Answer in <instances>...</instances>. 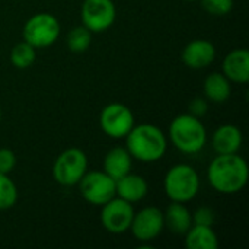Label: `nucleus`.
Segmentation results:
<instances>
[{"label": "nucleus", "mask_w": 249, "mask_h": 249, "mask_svg": "<svg viewBox=\"0 0 249 249\" xmlns=\"http://www.w3.org/2000/svg\"><path fill=\"white\" fill-rule=\"evenodd\" d=\"M249 169L247 160L238 153L219 155L207 169L210 185L222 194H236L248 182Z\"/></svg>", "instance_id": "obj_1"}, {"label": "nucleus", "mask_w": 249, "mask_h": 249, "mask_svg": "<svg viewBox=\"0 0 249 249\" xmlns=\"http://www.w3.org/2000/svg\"><path fill=\"white\" fill-rule=\"evenodd\" d=\"M127 150L140 162H156L165 156L168 140L165 133L153 124L134 125L125 136Z\"/></svg>", "instance_id": "obj_2"}, {"label": "nucleus", "mask_w": 249, "mask_h": 249, "mask_svg": "<svg viewBox=\"0 0 249 249\" xmlns=\"http://www.w3.org/2000/svg\"><path fill=\"white\" fill-rule=\"evenodd\" d=\"M169 139L182 153H198L207 142V131L200 118L191 114L177 115L169 125Z\"/></svg>", "instance_id": "obj_3"}, {"label": "nucleus", "mask_w": 249, "mask_h": 249, "mask_svg": "<svg viewBox=\"0 0 249 249\" xmlns=\"http://www.w3.org/2000/svg\"><path fill=\"white\" fill-rule=\"evenodd\" d=\"M163 187L166 196L172 201L187 203L197 196L200 190V177L190 165H175L166 172Z\"/></svg>", "instance_id": "obj_4"}, {"label": "nucleus", "mask_w": 249, "mask_h": 249, "mask_svg": "<svg viewBox=\"0 0 249 249\" xmlns=\"http://www.w3.org/2000/svg\"><path fill=\"white\" fill-rule=\"evenodd\" d=\"M58 19L47 12L31 16L23 26V41L35 48H45L53 45L60 36Z\"/></svg>", "instance_id": "obj_5"}, {"label": "nucleus", "mask_w": 249, "mask_h": 249, "mask_svg": "<svg viewBox=\"0 0 249 249\" xmlns=\"http://www.w3.org/2000/svg\"><path fill=\"white\" fill-rule=\"evenodd\" d=\"M88 169V158L83 150L71 147L61 152L53 168L54 179L63 187H73L79 184Z\"/></svg>", "instance_id": "obj_6"}, {"label": "nucleus", "mask_w": 249, "mask_h": 249, "mask_svg": "<svg viewBox=\"0 0 249 249\" xmlns=\"http://www.w3.org/2000/svg\"><path fill=\"white\" fill-rule=\"evenodd\" d=\"M82 197L92 206H104L115 197V179L104 171L86 172L79 181Z\"/></svg>", "instance_id": "obj_7"}, {"label": "nucleus", "mask_w": 249, "mask_h": 249, "mask_svg": "<svg viewBox=\"0 0 249 249\" xmlns=\"http://www.w3.org/2000/svg\"><path fill=\"white\" fill-rule=\"evenodd\" d=\"M99 124L108 137L123 139L134 127V115L128 107L114 102L104 107L99 115Z\"/></svg>", "instance_id": "obj_8"}, {"label": "nucleus", "mask_w": 249, "mask_h": 249, "mask_svg": "<svg viewBox=\"0 0 249 249\" xmlns=\"http://www.w3.org/2000/svg\"><path fill=\"white\" fill-rule=\"evenodd\" d=\"M117 16L112 0H85L80 9V18L85 28L90 32H104L109 29Z\"/></svg>", "instance_id": "obj_9"}, {"label": "nucleus", "mask_w": 249, "mask_h": 249, "mask_svg": "<svg viewBox=\"0 0 249 249\" xmlns=\"http://www.w3.org/2000/svg\"><path fill=\"white\" fill-rule=\"evenodd\" d=\"M133 216V204L120 197H114L102 206L101 222L105 231L111 233H124L130 229Z\"/></svg>", "instance_id": "obj_10"}, {"label": "nucleus", "mask_w": 249, "mask_h": 249, "mask_svg": "<svg viewBox=\"0 0 249 249\" xmlns=\"http://www.w3.org/2000/svg\"><path fill=\"white\" fill-rule=\"evenodd\" d=\"M165 228L163 212L156 207H144L134 213L130 226L131 233L140 242H150L156 239Z\"/></svg>", "instance_id": "obj_11"}, {"label": "nucleus", "mask_w": 249, "mask_h": 249, "mask_svg": "<svg viewBox=\"0 0 249 249\" xmlns=\"http://www.w3.org/2000/svg\"><path fill=\"white\" fill-rule=\"evenodd\" d=\"M216 58V48L207 39H194L182 51V61L191 69H204Z\"/></svg>", "instance_id": "obj_12"}, {"label": "nucleus", "mask_w": 249, "mask_h": 249, "mask_svg": "<svg viewBox=\"0 0 249 249\" xmlns=\"http://www.w3.org/2000/svg\"><path fill=\"white\" fill-rule=\"evenodd\" d=\"M223 74L236 83H247L249 80V51L247 48L232 50L223 60Z\"/></svg>", "instance_id": "obj_13"}, {"label": "nucleus", "mask_w": 249, "mask_h": 249, "mask_svg": "<svg viewBox=\"0 0 249 249\" xmlns=\"http://www.w3.org/2000/svg\"><path fill=\"white\" fill-rule=\"evenodd\" d=\"M147 182L143 177L136 174H127L115 181V197H120L128 203H139L147 196Z\"/></svg>", "instance_id": "obj_14"}, {"label": "nucleus", "mask_w": 249, "mask_h": 249, "mask_svg": "<svg viewBox=\"0 0 249 249\" xmlns=\"http://www.w3.org/2000/svg\"><path fill=\"white\" fill-rule=\"evenodd\" d=\"M244 137L241 130L236 125L225 124L220 125L212 139V146L217 152V155H229V153H238L242 146Z\"/></svg>", "instance_id": "obj_15"}, {"label": "nucleus", "mask_w": 249, "mask_h": 249, "mask_svg": "<svg viewBox=\"0 0 249 249\" xmlns=\"http://www.w3.org/2000/svg\"><path fill=\"white\" fill-rule=\"evenodd\" d=\"M131 163L133 158L127 149L114 147L107 153L104 159V172L117 181L131 171Z\"/></svg>", "instance_id": "obj_16"}, {"label": "nucleus", "mask_w": 249, "mask_h": 249, "mask_svg": "<svg viewBox=\"0 0 249 249\" xmlns=\"http://www.w3.org/2000/svg\"><path fill=\"white\" fill-rule=\"evenodd\" d=\"M163 219H165V226H168L169 231L178 235H185L187 231L193 226V216L190 210L184 206V203L172 201L166 207L163 213Z\"/></svg>", "instance_id": "obj_17"}, {"label": "nucleus", "mask_w": 249, "mask_h": 249, "mask_svg": "<svg viewBox=\"0 0 249 249\" xmlns=\"http://www.w3.org/2000/svg\"><path fill=\"white\" fill-rule=\"evenodd\" d=\"M185 247L188 249H217L219 238L212 226L193 225L185 233Z\"/></svg>", "instance_id": "obj_18"}, {"label": "nucleus", "mask_w": 249, "mask_h": 249, "mask_svg": "<svg viewBox=\"0 0 249 249\" xmlns=\"http://www.w3.org/2000/svg\"><path fill=\"white\" fill-rule=\"evenodd\" d=\"M204 95L212 102H226L231 96V80L223 73L209 74L204 80Z\"/></svg>", "instance_id": "obj_19"}, {"label": "nucleus", "mask_w": 249, "mask_h": 249, "mask_svg": "<svg viewBox=\"0 0 249 249\" xmlns=\"http://www.w3.org/2000/svg\"><path fill=\"white\" fill-rule=\"evenodd\" d=\"M66 42H67V47L71 53H76V54L85 53L90 47L92 32L88 28H85L83 25L76 26L67 34Z\"/></svg>", "instance_id": "obj_20"}, {"label": "nucleus", "mask_w": 249, "mask_h": 249, "mask_svg": "<svg viewBox=\"0 0 249 249\" xmlns=\"http://www.w3.org/2000/svg\"><path fill=\"white\" fill-rule=\"evenodd\" d=\"M35 58H36L35 47L28 44L26 41L16 44L10 51V63L18 69H26L32 66Z\"/></svg>", "instance_id": "obj_21"}, {"label": "nucleus", "mask_w": 249, "mask_h": 249, "mask_svg": "<svg viewBox=\"0 0 249 249\" xmlns=\"http://www.w3.org/2000/svg\"><path fill=\"white\" fill-rule=\"evenodd\" d=\"M18 201V190L7 174L0 172V210L13 207Z\"/></svg>", "instance_id": "obj_22"}, {"label": "nucleus", "mask_w": 249, "mask_h": 249, "mask_svg": "<svg viewBox=\"0 0 249 249\" xmlns=\"http://www.w3.org/2000/svg\"><path fill=\"white\" fill-rule=\"evenodd\" d=\"M201 7L213 16H225L233 7V0H201Z\"/></svg>", "instance_id": "obj_23"}, {"label": "nucleus", "mask_w": 249, "mask_h": 249, "mask_svg": "<svg viewBox=\"0 0 249 249\" xmlns=\"http://www.w3.org/2000/svg\"><path fill=\"white\" fill-rule=\"evenodd\" d=\"M216 220V213L210 207H200L193 214V223L201 226H213Z\"/></svg>", "instance_id": "obj_24"}, {"label": "nucleus", "mask_w": 249, "mask_h": 249, "mask_svg": "<svg viewBox=\"0 0 249 249\" xmlns=\"http://www.w3.org/2000/svg\"><path fill=\"white\" fill-rule=\"evenodd\" d=\"M16 165V156L10 149H0V172L9 174Z\"/></svg>", "instance_id": "obj_25"}, {"label": "nucleus", "mask_w": 249, "mask_h": 249, "mask_svg": "<svg viewBox=\"0 0 249 249\" xmlns=\"http://www.w3.org/2000/svg\"><path fill=\"white\" fill-rule=\"evenodd\" d=\"M209 107H207V101L203 99V98H194L191 102H190V114L200 118L201 115H204L207 112Z\"/></svg>", "instance_id": "obj_26"}, {"label": "nucleus", "mask_w": 249, "mask_h": 249, "mask_svg": "<svg viewBox=\"0 0 249 249\" xmlns=\"http://www.w3.org/2000/svg\"><path fill=\"white\" fill-rule=\"evenodd\" d=\"M0 118H1V109H0Z\"/></svg>", "instance_id": "obj_27"}, {"label": "nucleus", "mask_w": 249, "mask_h": 249, "mask_svg": "<svg viewBox=\"0 0 249 249\" xmlns=\"http://www.w3.org/2000/svg\"><path fill=\"white\" fill-rule=\"evenodd\" d=\"M188 1H194V0H188Z\"/></svg>", "instance_id": "obj_28"}]
</instances>
